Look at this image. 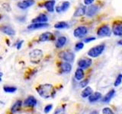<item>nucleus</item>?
Wrapping results in <instances>:
<instances>
[{"label": "nucleus", "mask_w": 122, "mask_h": 114, "mask_svg": "<svg viewBox=\"0 0 122 114\" xmlns=\"http://www.w3.org/2000/svg\"><path fill=\"white\" fill-rule=\"evenodd\" d=\"M58 56L61 59H63L64 62H72L75 59L74 53L68 50L61 51L58 54Z\"/></svg>", "instance_id": "4"}, {"label": "nucleus", "mask_w": 122, "mask_h": 114, "mask_svg": "<svg viewBox=\"0 0 122 114\" xmlns=\"http://www.w3.org/2000/svg\"><path fill=\"white\" fill-rule=\"evenodd\" d=\"M53 114H66V110H65L64 106H62V107H60V108H57Z\"/></svg>", "instance_id": "30"}, {"label": "nucleus", "mask_w": 122, "mask_h": 114, "mask_svg": "<svg viewBox=\"0 0 122 114\" xmlns=\"http://www.w3.org/2000/svg\"><path fill=\"white\" fill-rule=\"evenodd\" d=\"M56 29H66L69 28V24L66 21H59L54 24Z\"/></svg>", "instance_id": "25"}, {"label": "nucleus", "mask_w": 122, "mask_h": 114, "mask_svg": "<svg viewBox=\"0 0 122 114\" xmlns=\"http://www.w3.org/2000/svg\"><path fill=\"white\" fill-rule=\"evenodd\" d=\"M84 47V43L83 42H78L75 45V49L76 51H79Z\"/></svg>", "instance_id": "29"}, {"label": "nucleus", "mask_w": 122, "mask_h": 114, "mask_svg": "<svg viewBox=\"0 0 122 114\" xmlns=\"http://www.w3.org/2000/svg\"><path fill=\"white\" fill-rule=\"evenodd\" d=\"M70 3L68 1H64L63 2H61L60 5L56 6V11L57 13H63L66 11L67 9L70 8Z\"/></svg>", "instance_id": "10"}, {"label": "nucleus", "mask_w": 122, "mask_h": 114, "mask_svg": "<svg viewBox=\"0 0 122 114\" xmlns=\"http://www.w3.org/2000/svg\"><path fill=\"white\" fill-rule=\"evenodd\" d=\"M92 93H93V90L92 89V87H86L85 88H84V90L82 91L81 96L83 98L89 97Z\"/></svg>", "instance_id": "24"}, {"label": "nucleus", "mask_w": 122, "mask_h": 114, "mask_svg": "<svg viewBox=\"0 0 122 114\" xmlns=\"http://www.w3.org/2000/svg\"><path fill=\"white\" fill-rule=\"evenodd\" d=\"M95 0H84V4H85V5H92L93 2H94Z\"/></svg>", "instance_id": "35"}, {"label": "nucleus", "mask_w": 122, "mask_h": 114, "mask_svg": "<svg viewBox=\"0 0 122 114\" xmlns=\"http://www.w3.org/2000/svg\"><path fill=\"white\" fill-rule=\"evenodd\" d=\"M23 42H24V40H20V41H18V43H17V44H16V48L18 49H21V46L23 44Z\"/></svg>", "instance_id": "36"}, {"label": "nucleus", "mask_w": 122, "mask_h": 114, "mask_svg": "<svg viewBox=\"0 0 122 114\" xmlns=\"http://www.w3.org/2000/svg\"><path fill=\"white\" fill-rule=\"evenodd\" d=\"M98 11V6L97 5H90L89 7L86 9V14L88 17H93L95 14H96V13Z\"/></svg>", "instance_id": "11"}, {"label": "nucleus", "mask_w": 122, "mask_h": 114, "mask_svg": "<svg viewBox=\"0 0 122 114\" xmlns=\"http://www.w3.org/2000/svg\"><path fill=\"white\" fill-rule=\"evenodd\" d=\"M95 40V37H89L85 38V39L83 40V42H84V43H89V42L93 41Z\"/></svg>", "instance_id": "34"}, {"label": "nucleus", "mask_w": 122, "mask_h": 114, "mask_svg": "<svg viewBox=\"0 0 122 114\" xmlns=\"http://www.w3.org/2000/svg\"><path fill=\"white\" fill-rule=\"evenodd\" d=\"M60 70L63 73H66L68 74L70 73L72 70V66L70 62H63L60 63Z\"/></svg>", "instance_id": "14"}, {"label": "nucleus", "mask_w": 122, "mask_h": 114, "mask_svg": "<svg viewBox=\"0 0 122 114\" xmlns=\"http://www.w3.org/2000/svg\"><path fill=\"white\" fill-rule=\"evenodd\" d=\"M88 33V28L86 26H79L73 31V35L76 38H82Z\"/></svg>", "instance_id": "6"}, {"label": "nucleus", "mask_w": 122, "mask_h": 114, "mask_svg": "<svg viewBox=\"0 0 122 114\" xmlns=\"http://www.w3.org/2000/svg\"><path fill=\"white\" fill-rule=\"evenodd\" d=\"M48 21V18L44 14H41L35 18L32 19V23H47Z\"/></svg>", "instance_id": "20"}, {"label": "nucleus", "mask_w": 122, "mask_h": 114, "mask_svg": "<svg viewBox=\"0 0 122 114\" xmlns=\"http://www.w3.org/2000/svg\"><path fill=\"white\" fill-rule=\"evenodd\" d=\"M92 64V60L89 58H83L79 60L78 66L80 68L82 69H87L88 68H89Z\"/></svg>", "instance_id": "9"}, {"label": "nucleus", "mask_w": 122, "mask_h": 114, "mask_svg": "<svg viewBox=\"0 0 122 114\" xmlns=\"http://www.w3.org/2000/svg\"><path fill=\"white\" fill-rule=\"evenodd\" d=\"M117 44L118 45H121V46H122V40H119L117 42Z\"/></svg>", "instance_id": "38"}, {"label": "nucleus", "mask_w": 122, "mask_h": 114, "mask_svg": "<svg viewBox=\"0 0 122 114\" xmlns=\"http://www.w3.org/2000/svg\"><path fill=\"white\" fill-rule=\"evenodd\" d=\"M66 41H67V39H66V37L61 36V37H58V38H57V40H56V43H55L56 47L57 49H60V48L63 47L65 46V44L66 43Z\"/></svg>", "instance_id": "18"}, {"label": "nucleus", "mask_w": 122, "mask_h": 114, "mask_svg": "<svg viewBox=\"0 0 122 114\" xmlns=\"http://www.w3.org/2000/svg\"><path fill=\"white\" fill-rule=\"evenodd\" d=\"M3 90L6 93H15V91L17 90V87H13V86H4L3 87Z\"/></svg>", "instance_id": "27"}, {"label": "nucleus", "mask_w": 122, "mask_h": 114, "mask_svg": "<svg viewBox=\"0 0 122 114\" xmlns=\"http://www.w3.org/2000/svg\"><path fill=\"white\" fill-rule=\"evenodd\" d=\"M121 82H122V74H119L117 75L115 81H114V85L115 87H117L121 85Z\"/></svg>", "instance_id": "28"}, {"label": "nucleus", "mask_w": 122, "mask_h": 114, "mask_svg": "<svg viewBox=\"0 0 122 114\" xmlns=\"http://www.w3.org/2000/svg\"><path fill=\"white\" fill-rule=\"evenodd\" d=\"M37 94L44 99L53 97L56 94L54 87L51 84H44V85H39L37 87Z\"/></svg>", "instance_id": "1"}, {"label": "nucleus", "mask_w": 122, "mask_h": 114, "mask_svg": "<svg viewBox=\"0 0 122 114\" xmlns=\"http://www.w3.org/2000/svg\"><path fill=\"white\" fill-rule=\"evenodd\" d=\"M2 76H3V74L2 73V72H0V82L2 81Z\"/></svg>", "instance_id": "37"}, {"label": "nucleus", "mask_w": 122, "mask_h": 114, "mask_svg": "<svg viewBox=\"0 0 122 114\" xmlns=\"http://www.w3.org/2000/svg\"><path fill=\"white\" fill-rule=\"evenodd\" d=\"M101 98H102V94L101 93H99V92L92 93L89 97V101L90 103H95V102H97L98 100H99Z\"/></svg>", "instance_id": "22"}, {"label": "nucleus", "mask_w": 122, "mask_h": 114, "mask_svg": "<svg viewBox=\"0 0 122 114\" xmlns=\"http://www.w3.org/2000/svg\"><path fill=\"white\" fill-rule=\"evenodd\" d=\"M97 35L98 37H110L112 35V30L107 24H103L97 30Z\"/></svg>", "instance_id": "5"}, {"label": "nucleus", "mask_w": 122, "mask_h": 114, "mask_svg": "<svg viewBox=\"0 0 122 114\" xmlns=\"http://www.w3.org/2000/svg\"><path fill=\"white\" fill-rule=\"evenodd\" d=\"M74 76H75L76 80H77V81H82L84 78V76H85V72H84L82 68H78L75 71Z\"/></svg>", "instance_id": "21"}, {"label": "nucleus", "mask_w": 122, "mask_h": 114, "mask_svg": "<svg viewBox=\"0 0 122 114\" xmlns=\"http://www.w3.org/2000/svg\"><path fill=\"white\" fill-rule=\"evenodd\" d=\"M105 49V43L99 44L92 48H91L88 51L87 54L89 57H92V58H96V57L99 56L103 52H104Z\"/></svg>", "instance_id": "2"}, {"label": "nucleus", "mask_w": 122, "mask_h": 114, "mask_svg": "<svg viewBox=\"0 0 122 114\" xmlns=\"http://www.w3.org/2000/svg\"><path fill=\"white\" fill-rule=\"evenodd\" d=\"M34 4H35V1H34V0H23V1L18 2L17 5L19 9L25 10V9H28L30 7H31Z\"/></svg>", "instance_id": "8"}, {"label": "nucleus", "mask_w": 122, "mask_h": 114, "mask_svg": "<svg viewBox=\"0 0 122 114\" xmlns=\"http://www.w3.org/2000/svg\"><path fill=\"white\" fill-rule=\"evenodd\" d=\"M88 84H89V79H85V80H82V81L79 83V85L81 87H86Z\"/></svg>", "instance_id": "33"}, {"label": "nucleus", "mask_w": 122, "mask_h": 114, "mask_svg": "<svg viewBox=\"0 0 122 114\" xmlns=\"http://www.w3.org/2000/svg\"><path fill=\"white\" fill-rule=\"evenodd\" d=\"M47 27H48L47 23H31V24L27 27V29L29 30H34L45 28Z\"/></svg>", "instance_id": "12"}, {"label": "nucleus", "mask_w": 122, "mask_h": 114, "mask_svg": "<svg viewBox=\"0 0 122 114\" xmlns=\"http://www.w3.org/2000/svg\"><path fill=\"white\" fill-rule=\"evenodd\" d=\"M44 7L49 12H53L55 9V0H48L44 2Z\"/></svg>", "instance_id": "15"}, {"label": "nucleus", "mask_w": 122, "mask_h": 114, "mask_svg": "<svg viewBox=\"0 0 122 114\" xmlns=\"http://www.w3.org/2000/svg\"><path fill=\"white\" fill-rule=\"evenodd\" d=\"M102 113L103 114H114V112L112 109L109 107H105L102 109Z\"/></svg>", "instance_id": "31"}, {"label": "nucleus", "mask_w": 122, "mask_h": 114, "mask_svg": "<svg viewBox=\"0 0 122 114\" xmlns=\"http://www.w3.org/2000/svg\"><path fill=\"white\" fill-rule=\"evenodd\" d=\"M86 7L85 5H80L76 9L75 12L73 14L74 17H82L84 14H86Z\"/></svg>", "instance_id": "19"}, {"label": "nucleus", "mask_w": 122, "mask_h": 114, "mask_svg": "<svg viewBox=\"0 0 122 114\" xmlns=\"http://www.w3.org/2000/svg\"><path fill=\"white\" fill-rule=\"evenodd\" d=\"M53 40H54V36L51 32H44L43 33H41L39 37L40 42H46V41H50Z\"/></svg>", "instance_id": "13"}, {"label": "nucleus", "mask_w": 122, "mask_h": 114, "mask_svg": "<svg viewBox=\"0 0 122 114\" xmlns=\"http://www.w3.org/2000/svg\"><path fill=\"white\" fill-rule=\"evenodd\" d=\"M37 100L34 97L30 96L28 98L25 99L24 101V105L25 106H29V107H34L37 105Z\"/></svg>", "instance_id": "16"}, {"label": "nucleus", "mask_w": 122, "mask_h": 114, "mask_svg": "<svg viewBox=\"0 0 122 114\" xmlns=\"http://www.w3.org/2000/svg\"><path fill=\"white\" fill-rule=\"evenodd\" d=\"M43 56H44L43 51L38 49H34V50H32L30 52V59L33 63L40 62L42 58H43Z\"/></svg>", "instance_id": "3"}, {"label": "nucleus", "mask_w": 122, "mask_h": 114, "mask_svg": "<svg viewBox=\"0 0 122 114\" xmlns=\"http://www.w3.org/2000/svg\"><path fill=\"white\" fill-rule=\"evenodd\" d=\"M114 94H115V90H114V89L111 90L104 97V98L102 99V101L104 102V103H108V102H110V100H112V97L114 96Z\"/></svg>", "instance_id": "23"}, {"label": "nucleus", "mask_w": 122, "mask_h": 114, "mask_svg": "<svg viewBox=\"0 0 122 114\" xmlns=\"http://www.w3.org/2000/svg\"><path fill=\"white\" fill-rule=\"evenodd\" d=\"M55 1H56V0H55Z\"/></svg>", "instance_id": "39"}, {"label": "nucleus", "mask_w": 122, "mask_h": 114, "mask_svg": "<svg viewBox=\"0 0 122 114\" xmlns=\"http://www.w3.org/2000/svg\"><path fill=\"white\" fill-rule=\"evenodd\" d=\"M0 30H1V31L2 33H5L8 36H10V37H13L15 34V30L13 28H11L9 26H2L0 28Z\"/></svg>", "instance_id": "17"}, {"label": "nucleus", "mask_w": 122, "mask_h": 114, "mask_svg": "<svg viewBox=\"0 0 122 114\" xmlns=\"http://www.w3.org/2000/svg\"><path fill=\"white\" fill-rule=\"evenodd\" d=\"M112 31L113 32L114 35L117 37H122V22L121 21L114 22L112 26Z\"/></svg>", "instance_id": "7"}, {"label": "nucleus", "mask_w": 122, "mask_h": 114, "mask_svg": "<svg viewBox=\"0 0 122 114\" xmlns=\"http://www.w3.org/2000/svg\"><path fill=\"white\" fill-rule=\"evenodd\" d=\"M21 106H22V101L20 100H17L14 104V105L11 106V113H15L16 111H18V110L21 108Z\"/></svg>", "instance_id": "26"}, {"label": "nucleus", "mask_w": 122, "mask_h": 114, "mask_svg": "<svg viewBox=\"0 0 122 114\" xmlns=\"http://www.w3.org/2000/svg\"><path fill=\"white\" fill-rule=\"evenodd\" d=\"M52 109H53V105L52 104H48V105H47L44 107V111L45 113H50V112L51 111Z\"/></svg>", "instance_id": "32"}]
</instances>
